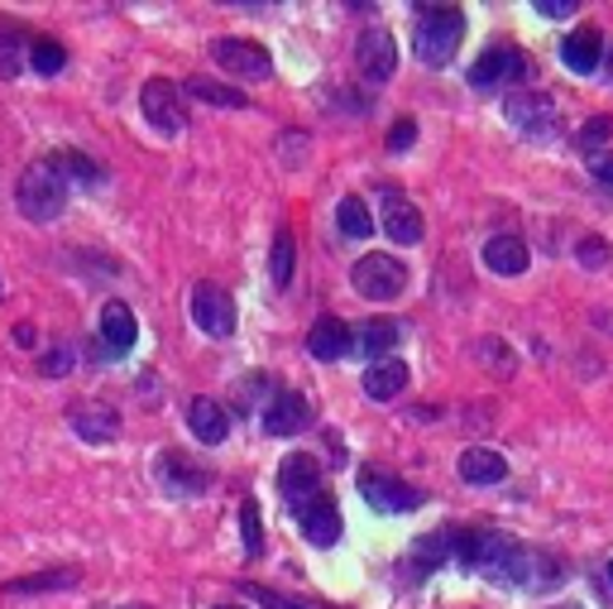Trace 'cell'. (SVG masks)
I'll list each match as a JSON object with an SVG mask.
<instances>
[{"instance_id": "cell-45", "label": "cell", "mask_w": 613, "mask_h": 609, "mask_svg": "<svg viewBox=\"0 0 613 609\" xmlns=\"http://www.w3.org/2000/svg\"><path fill=\"white\" fill-rule=\"evenodd\" d=\"M0 298H6V288H0Z\"/></svg>"}, {"instance_id": "cell-15", "label": "cell", "mask_w": 613, "mask_h": 609, "mask_svg": "<svg viewBox=\"0 0 613 609\" xmlns=\"http://www.w3.org/2000/svg\"><path fill=\"white\" fill-rule=\"evenodd\" d=\"M306 423H312V403H306L302 394H279L264 413L269 437H298V432H306Z\"/></svg>"}, {"instance_id": "cell-22", "label": "cell", "mask_w": 613, "mask_h": 609, "mask_svg": "<svg viewBox=\"0 0 613 609\" xmlns=\"http://www.w3.org/2000/svg\"><path fill=\"white\" fill-rule=\"evenodd\" d=\"M528 245H522L518 236H493L489 245H485V265L493 269V273H503V279H518L522 269H528Z\"/></svg>"}, {"instance_id": "cell-29", "label": "cell", "mask_w": 613, "mask_h": 609, "mask_svg": "<svg viewBox=\"0 0 613 609\" xmlns=\"http://www.w3.org/2000/svg\"><path fill=\"white\" fill-rule=\"evenodd\" d=\"M183 92L187 96H201V101H211V106H245V96L236 92V86H221V82H207V78H193V82H187L183 86Z\"/></svg>"}, {"instance_id": "cell-4", "label": "cell", "mask_w": 613, "mask_h": 609, "mask_svg": "<svg viewBox=\"0 0 613 609\" xmlns=\"http://www.w3.org/2000/svg\"><path fill=\"white\" fill-rule=\"evenodd\" d=\"M503 115L513 121L528 140H551L561 130V111H557V101L542 96V92H518V96H508L503 101Z\"/></svg>"}, {"instance_id": "cell-23", "label": "cell", "mask_w": 613, "mask_h": 609, "mask_svg": "<svg viewBox=\"0 0 613 609\" xmlns=\"http://www.w3.org/2000/svg\"><path fill=\"white\" fill-rule=\"evenodd\" d=\"M398 337H403V322H393V317H374V322H364L360 351L370 360H388V351L398 345Z\"/></svg>"}, {"instance_id": "cell-3", "label": "cell", "mask_w": 613, "mask_h": 609, "mask_svg": "<svg viewBox=\"0 0 613 609\" xmlns=\"http://www.w3.org/2000/svg\"><path fill=\"white\" fill-rule=\"evenodd\" d=\"M350 283L370 302H393L407 288V269H403V259H393V255H364L360 265L350 269Z\"/></svg>"}, {"instance_id": "cell-13", "label": "cell", "mask_w": 613, "mask_h": 609, "mask_svg": "<svg viewBox=\"0 0 613 609\" xmlns=\"http://www.w3.org/2000/svg\"><path fill=\"white\" fill-rule=\"evenodd\" d=\"M279 489L293 504H306L312 495H321V461L316 456H306V452H293V456H283V466H279Z\"/></svg>"}, {"instance_id": "cell-43", "label": "cell", "mask_w": 613, "mask_h": 609, "mask_svg": "<svg viewBox=\"0 0 613 609\" xmlns=\"http://www.w3.org/2000/svg\"><path fill=\"white\" fill-rule=\"evenodd\" d=\"M609 586H613V561H609Z\"/></svg>"}, {"instance_id": "cell-26", "label": "cell", "mask_w": 613, "mask_h": 609, "mask_svg": "<svg viewBox=\"0 0 613 609\" xmlns=\"http://www.w3.org/2000/svg\"><path fill=\"white\" fill-rule=\"evenodd\" d=\"M49 168L58 173V178H77V183H101V168L92 164L86 154H77V149H58L53 158H49Z\"/></svg>"}, {"instance_id": "cell-27", "label": "cell", "mask_w": 613, "mask_h": 609, "mask_svg": "<svg viewBox=\"0 0 613 609\" xmlns=\"http://www.w3.org/2000/svg\"><path fill=\"white\" fill-rule=\"evenodd\" d=\"M158 475H164V481L178 489V495H201V489H207V475H201V471H187L178 456H158Z\"/></svg>"}, {"instance_id": "cell-30", "label": "cell", "mask_w": 613, "mask_h": 609, "mask_svg": "<svg viewBox=\"0 0 613 609\" xmlns=\"http://www.w3.org/2000/svg\"><path fill=\"white\" fill-rule=\"evenodd\" d=\"M293 259H298L293 230H279V240H273V283H279V288L293 283Z\"/></svg>"}, {"instance_id": "cell-14", "label": "cell", "mask_w": 613, "mask_h": 609, "mask_svg": "<svg viewBox=\"0 0 613 609\" xmlns=\"http://www.w3.org/2000/svg\"><path fill=\"white\" fill-rule=\"evenodd\" d=\"M101 341H106L111 355H129L139 341V327H135V312H129V302L111 298L106 308H101Z\"/></svg>"}, {"instance_id": "cell-12", "label": "cell", "mask_w": 613, "mask_h": 609, "mask_svg": "<svg viewBox=\"0 0 613 609\" xmlns=\"http://www.w3.org/2000/svg\"><path fill=\"white\" fill-rule=\"evenodd\" d=\"M355 58H360V72L370 82H388L393 68H398V43H393L388 29H364Z\"/></svg>"}, {"instance_id": "cell-28", "label": "cell", "mask_w": 613, "mask_h": 609, "mask_svg": "<svg viewBox=\"0 0 613 609\" xmlns=\"http://www.w3.org/2000/svg\"><path fill=\"white\" fill-rule=\"evenodd\" d=\"M29 68L34 72H43V78H53V72H63V63H67V49L58 39H29Z\"/></svg>"}, {"instance_id": "cell-5", "label": "cell", "mask_w": 613, "mask_h": 609, "mask_svg": "<svg viewBox=\"0 0 613 609\" xmlns=\"http://www.w3.org/2000/svg\"><path fill=\"white\" fill-rule=\"evenodd\" d=\"M139 106L149 115V125L158 135H183V86H173L168 78H149L139 92Z\"/></svg>"}, {"instance_id": "cell-37", "label": "cell", "mask_w": 613, "mask_h": 609, "mask_svg": "<svg viewBox=\"0 0 613 609\" xmlns=\"http://www.w3.org/2000/svg\"><path fill=\"white\" fill-rule=\"evenodd\" d=\"M580 265H585V269H600V265H609V245H604L600 236L580 240Z\"/></svg>"}, {"instance_id": "cell-1", "label": "cell", "mask_w": 613, "mask_h": 609, "mask_svg": "<svg viewBox=\"0 0 613 609\" xmlns=\"http://www.w3.org/2000/svg\"><path fill=\"white\" fill-rule=\"evenodd\" d=\"M460 39H465V10H456V6H422L417 10L413 49L427 68H446L450 58L460 53Z\"/></svg>"}, {"instance_id": "cell-16", "label": "cell", "mask_w": 613, "mask_h": 609, "mask_svg": "<svg viewBox=\"0 0 613 609\" xmlns=\"http://www.w3.org/2000/svg\"><path fill=\"white\" fill-rule=\"evenodd\" d=\"M561 58H565V68H571V72L590 78V72L604 63V39H600V29H594V24H580L575 34L561 43Z\"/></svg>"}, {"instance_id": "cell-20", "label": "cell", "mask_w": 613, "mask_h": 609, "mask_svg": "<svg viewBox=\"0 0 613 609\" xmlns=\"http://www.w3.org/2000/svg\"><path fill=\"white\" fill-rule=\"evenodd\" d=\"M403 389H407V365H403V360L388 355V360H374V365L364 370V394L378 399V403H384V399H398Z\"/></svg>"}, {"instance_id": "cell-9", "label": "cell", "mask_w": 613, "mask_h": 609, "mask_svg": "<svg viewBox=\"0 0 613 609\" xmlns=\"http://www.w3.org/2000/svg\"><path fill=\"white\" fill-rule=\"evenodd\" d=\"M528 78V53L522 49H485L470 68V86H508Z\"/></svg>"}, {"instance_id": "cell-6", "label": "cell", "mask_w": 613, "mask_h": 609, "mask_svg": "<svg viewBox=\"0 0 613 609\" xmlns=\"http://www.w3.org/2000/svg\"><path fill=\"white\" fill-rule=\"evenodd\" d=\"M211 58L226 72H236V78H250V82H264L269 72H273L269 49H264V43H254V39H216L211 43Z\"/></svg>"}, {"instance_id": "cell-41", "label": "cell", "mask_w": 613, "mask_h": 609, "mask_svg": "<svg viewBox=\"0 0 613 609\" xmlns=\"http://www.w3.org/2000/svg\"><path fill=\"white\" fill-rule=\"evenodd\" d=\"M14 341H20V345H34V327L20 322V327H14Z\"/></svg>"}, {"instance_id": "cell-17", "label": "cell", "mask_w": 613, "mask_h": 609, "mask_svg": "<svg viewBox=\"0 0 613 609\" xmlns=\"http://www.w3.org/2000/svg\"><path fill=\"white\" fill-rule=\"evenodd\" d=\"M384 230H388V240H398V245H417L422 240V211L407 197L393 193V187L384 193Z\"/></svg>"}, {"instance_id": "cell-10", "label": "cell", "mask_w": 613, "mask_h": 609, "mask_svg": "<svg viewBox=\"0 0 613 609\" xmlns=\"http://www.w3.org/2000/svg\"><path fill=\"white\" fill-rule=\"evenodd\" d=\"M298 528L312 547H335V538H341V509H335V499L326 489L312 495L306 504H298Z\"/></svg>"}, {"instance_id": "cell-7", "label": "cell", "mask_w": 613, "mask_h": 609, "mask_svg": "<svg viewBox=\"0 0 613 609\" xmlns=\"http://www.w3.org/2000/svg\"><path fill=\"white\" fill-rule=\"evenodd\" d=\"M187 308H193V322L207 331V337H230V331H236V302H230L226 288L197 283L193 298H187Z\"/></svg>"}, {"instance_id": "cell-19", "label": "cell", "mask_w": 613, "mask_h": 609, "mask_svg": "<svg viewBox=\"0 0 613 609\" xmlns=\"http://www.w3.org/2000/svg\"><path fill=\"white\" fill-rule=\"evenodd\" d=\"M460 481L499 485V481H508V461L499 452H489V446H470V452H460Z\"/></svg>"}, {"instance_id": "cell-39", "label": "cell", "mask_w": 613, "mask_h": 609, "mask_svg": "<svg viewBox=\"0 0 613 609\" xmlns=\"http://www.w3.org/2000/svg\"><path fill=\"white\" fill-rule=\"evenodd\" d=\"M590 173H594V183L613 187V154H594V158H590Z\"/></svg>"}, {"instance_id": "cell-38", "label": "cell", "mask_w": 613, "mask_h": 609, "mask_svg": "<svg viewBox=\"0 0 613 609\" xmlns=\"http://www.w3.org/2000/svg\"><path fill=\"white\" fill-rule=\"evenodd\" d=\"M413 135H417V125L398 121V125H393V135H388V149H413Z\"/></svg>"}, {"instance_id": "cell-33", "label": "cell", "mask_w": 613, "mask_h": 609, "mask_svg": "<svg viewBox=\"0 0 613 609\" xmlns=\"http://www.w3.org/2000/svg\"><path fill=\"white\" fill-rule=\"evenodd\" d=\"M240 528H245V553L250 557L264 553V528H259V504L254 499L240 504Z\"/></svg>"}, {"instance_id": "cell-35", "label": "cell", "mask_w": 613, "mask_h": 609, "mask_svg": "<svg viewBox=\"0 0 613 609\" xmlns=\"http://www.w3.org/2000/svg\"><path fill=\"white\" fill-rule=\"evenodd\" d=\"M245 596H254L264 609H321V605H312V600H288V596H279V590H245Z\"/></svg>"}, {"instance_id": "cell-32", "label": "cell", "mask_w": 613, "mask_h": 609, "mask_svg": "<svg viewBox=\"0 0 613 609\" xmlns=\"http://www.w3.org/2000/svg\"><path fill=\"white\" fill-rule=\"evenodd\" d=\"M20 53H29V43L6 24L0 29V78H14V72H20Z\"/></svg>"}, {"instance_id": "cell-18", "label": "cell", "mask_w": 613, "mask_h": 609, "mask_svg": "<svg viewBox=\"0 0 613 609\" xmlns=\"http://www.w3.org/2000/svg\"><path fill=\"white\" fill-rule=\"evenodd\" d=\"M187 427H193V437L197 442H226V432H230V417L221 403H211V399H193L187 403Z\"/></svg>"}, {"instance_id": "cell-42", "label": "cell", "mask_w": 613, "mask_h": 609, "mask_svg": "<svg viewBox=\"0 0 613 609\" xmlns=\"http://www.w3.org/2000/svg\"><path fill=\"white\" fill-rule=\"evenodd\" d=\"M604 68H609V78H613V53H609V58H604Z\"/></svg>"}, {"instance_id": "cell-34", "label": "cell", "mask_w": 613, "mask_h": 609, "mask_svg": "<svg viewBox=\"0 0 613 609\" xmlns=\"http://www.w3.org/2000/svg\"><path fill=\"white\" fill-rule=\"evenodd\" d=\"M72 360H77V351H72V345H53V351L39 360V370L49 374V380H63V374L72 370Z\"/></svg>"}, {"instance_id": "cell-31", "label": "cell", "mask_w": 613, "mask_h": 609, "mask_svg": "<svg viewBox=\"0 0 613 609\" xmlns=\"http://www.w3.org/2000/svg\"><path fill=\"white\" fill-rule=\"evenodd\" d=\"M613 140V115H594V121L580 125V149H585L590 158L604 149V144Z\"/></svg>"}, {"instance_id": "cell-40", "label": "cell", "mask_w": 613, "mask_h": 609, "mask_svg": "<svg viewBox=\"0 0 613 609\" xmlns=\"http://www.w3.org/2000/svg\"><path fill=\"white\" fill-rule=\"evenodd\" d=\"M580 6L575 0H537V14H551V20H561V14H575Z\"/></svg>"}, {"instance_id": "cell-24", "label": "cell", "mask_w": 613, "mask_h": 609, "mask_svg": "<svg viewBox=\"0 0 613 609\" xmlns=\"http://www.w3.org/2000/svg\"><path fill=\"white\" fill-rule=\"evenodd\" d=\"M77 567H63V571H39V576H20V581L0 586V596H34V590H67L77 586Z\"/></svg>"}, {"instance_id": "cell-8", "label": "cell", "mask_w": 613, "mask_h": 609, "mask_svg": "<svg viewBox=\"0 0 613 609\" xmlns=\"http://www.w3.org/2000/svg\"><path fill=\"white\" fill-rule=\"evenodd\" d=\"M360 495L370 499V509H384V514H413V509H422V489L393 481V475H374V471L360 475Z\"/></svg>"}, {"instance_id": "cell-2", "label": "cell", "mask_w": 613, "mask_h": 609, "mask_svg": "<svg viewBox=\"0 0 613 609\" xmlns=\"http://www.w3.org/2000/svg\"><path fill=\"white\" fill-rule=\"evenodd\" d=\"M14 202H20V211L29 221H53V216H63V207H67V183L58 178L49 164H34L20 173Z\"/></svg>"}, {"instance_id": "cell-21", "label": "cell", "mask_w": 613, "mask_h": 609, "mask_svg": "<svg viewBox=\"0 0 613 609\" xmlns=\"http://www.w3.org/2000/svg\"><path fill=\"white\" fill-rule=\"evenodd\" d=\"M306 351H312L316 360H341L350 351V327L341 322V317H321V322L306 331Z\"/></svg>"}, {"instance_id": "cell-11", "label": "cell", "mask_w": 613, "mask_h": 609, "mask_svg": "<svg viewBox=\"0 0 613 609\" xmlns=\"http://www.w3.org/2000/svg\"><path fill=\"white\" fill-rule=\"evenodd\" d=\"M67 423L77 427L82 442H96V446H106V442L121 437V413H115L111 403H96V399L72 403V409H67Z\"/></svg>"}, {"instance_id": "cell-36", "label": "cell", "mask_w": 613, "mask_h": 609, "mask_svg": "<svg viewBox=\"0 0 613 609\" xmlns=\"http://www.w3.org/2000/svg\"><path fill=\"white\" fill-rule=\"evenodd\" d=\"M479 355L489 360V370H493V374H513V355H508V345L485 341V345H479Z\"/></svg>"}, {"instance_id": "cell-44", "label": "cell", "mask_w": 613, "mask_h": 609, "mask_svg": "<svg viewBox=\"0 0 613 609\" xmlns=\"http://www.w3.org/2000/svg\"><path fill=\"white\" fill-rule=\"evenodd\" d=\"M216 609H240V605H216Z\"/></svg>"}, {"instance_id": "cell-25", "label": "cell", "mask_w": 613, "mask_h": 609, "mask_svg": "<svg viewBox=\"0 0 613 609\" xmlns=\"http://www.w3.org/2000/svg\"><path fill=\"white\" fill-rule=\"evenodd\" d=\"M335 226H341V236H350V240H370L374 236V216H370V207H364L360 197H345L341 207H335Z\"/></svg>"}]
</instances>
